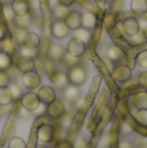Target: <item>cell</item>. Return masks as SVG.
Instances as JSON below:
<instances>
[{
  "instance_id": "cell-23",
  "label": "cell",
  "mask_w": 147,
  "mask_h": 148,
  "mask_svg": "<svg viewBox=\"0 0 147 148\" xmlns=\"http://www.w3.org/2000/svg\"><path fill=\"white\" fill-rule=\"evenodd\" d=\"M95 25H96V17L94 13L91 12L82 13V27L91 30V29L95 27Z\"/></svg>"
},
{
  "instance_id": "cell-16",
  "label": "cell",
  "mask_w": 147,
  "mask_h": 148,
  "mask_svg": "<svg viewBox=\"0 0 147 148\" xmlns=\"http://www.w3.org/2000/svg\"><path fill=\"white\" fill-rule=\"evenodd\" d=\"M10 8H12L14 16L30 13V3H29V0H13L10 3Z\"/></svg>"
},
{
  "instance_id": "cell-22",
  "label": "cell",
  "mask_w": 147,
  "mask_h": 148,
  "mask_svg": "<svg viewBox=\"0 0 147 148\" xmlns=\"http://www.w3.org/2000/svg\"><path fill=\"white\" fill-rule=\"evenodd\" d=\"M130 9L135 14H146L147 13V0H132Z\"/></svg>"
},
{
  "instance_id": "cell-27",
  "label": "cell",
  "mask_w": 147,
  "mask_h": 148,
  "mask_svg": "<svg viewBox=\"0 0 147 148\" xmlns=\"http://www.w3.org/2000/svg\"><path fill=\"white\" fill-rule=\"evenodd\" d=\"M13 64V60L10 55L5 53V52H0V70H5L7 72Z\"/></svg>"
},
{
  "instance_id": "cell-26",
  "label": "cell",
  "mask_w": 147,
  "mask_h": 148,
  "mask_svg": "<svg viewBox=\"0 0 147 148\" xmlns=\"http://www.w3.org/2000/svg\"><path fill=\"white\" fill-rule=\"evenodd\" d=\"M13 101L12 92L8 87H0V105H8Z\"/></svg>"
},
{
  "instance_id": "cell-11",
  "label": "cell",
  "mask_w": 147,
  "mask_h": 148,
  "mask_svg": "<svg viewBox=\"0 0 147 148\" xmlns=\"http://www.w3.org/2000/svg\"><path fill=\"white\" fill-rule=\"evenodd\" d=\"M55 135V129L54 126L51 125H42L38 127V131H36V136H38V140L43 144L51 143L52 139H54Z\"/></svg>"
},
{
  "instance_id": "cell-29",
  "label": "cell",
  "mask_w": 147,
  "mask_h": 148,
  "mask_svg": "<svg viewBox=\"0 0 147 148\" xmlns=\"http://www.w3.org/2000/svg\"><path fill=\"white\" fill-rule=\"evenodd\" d=\"M134 120L141 126H147V109H137L134 114Z\"/></svg>"
},
{
  "instance_id": "cell-45",
  "label": "cell",
  "mask_w": 147,
  "mask_h": 148,
  "mask_svg": "<svg viewBox=\"0 0 147 148\" xmlns=\"http://www.w3.org/2000/svg\"><path fill=\"white\" fill-rule=\"evenodd\" d=\"M143 35H145V38H146V40H147V26L145 27V30H143Z\"/></svg>"
},
{
  "instance_id": "cell-39",
  "label": "cell",
  "mask_w": 147,
  "mask_h": 148,
  "mask_svg": "<svg viewBox=\"0 0 147 148\" xmlns=\"http://www.w3.org/2000/svg\"><path fill=\"white\" fill-rule=\"evenodd\" d=\"M4 16H5V18H7L8 21L13 20V17H14V13H13L10 5H9V7H4Z\"/></svg>"
},
{
  "instance_id": "cell-15",
  "label": "cell",
  "mask_w": 147,
  "mask_h": 148,
  "mask_svg": "<svg viewBox=\"0 0 147 148\" xmlns=\"http://www.w3.org/2000/svg\"><path fill=\"white\" fill-rule=\"evenodd\" d=\"M21 44H22L23 47H26V48L38 49L39 46H41V36L36 33H34V31H26L25 36H23V40Z\"/></svg>"
},
{
  "instance_id": "cell-10",
  "label": "cell",
  "mask_w": 147,
  "mask_h": 148,
  "mask_svg": "<svg viewBox=\"0 0 147 148\" xmlns=\"http://www.w3.org/2000/svg\"><path fill=\"white\" fill-rule=\"evenodd\" d=\"M121 30L122 33L125 34L126 36H132L134 34H137L138 31L141 30V25H139V21L137 18H126L121 22Z\"/></svg>"
},
{
  "instance_id": "cell-35",
  "label": "cell",
  "mask_w": 147,
  "mask_h": 148,
  "mask_svg": "<svg viewBox=\"0 0 147 148\" xmlns=\"http://www.w3.org/2000/svg\"><path fill=\"white\" fill-rule=\"evenodd\" d=\"M20 55H22V56H29V57H35L36 49H30V48H26V47L22 46L20 49Z\"/></svg>"
},
{
  "instance_id": "cell-12",
  "label": "cell",
  "mask_w": 147,
  "mask_h": 148,
  "mask_svg": "<svg viewBox=\"0 0 147 148\" xmlns=\"http://www.w3.org/2000/svg\"><path fill=\"white\" fill-rule=\"evenodd\" d=\"M64 22L69 27V30H77V29L82 27V13L78 10H70L68 16L65 17Z\"/></svg>"
},
{
  "instance_id": "cell-13",
  "label": "cell",
  "mask_w": 147,
  "mask_h": 148,
  "mask_svg": "<svg viewBox=\"0 0 147 148\" xmlns=\"http://www.w3.org/2000/svg\"><path fill=\"white\" fill-rule=\"evenodd\" d=\"M49 79H51L54 87L60 88V90H64L65 87L69 84L67 73H63V72H60V70H57V69H55L54 72L49 74Z\"/></svg>"
},
{
  "instance_id": "cell-17",
  "label": "cell",
  "mask_w": 147,
  "mask_h": 148,
  "mask_svg": "<svg viewBox=\"0 0 147 148\" xmlns=\"http://www.w3.org/2000/svg\"><path fill=\"white\" fill-rule=\"evenodd\" d=\"M13 23H14V26L17 29L26 30V29L31 25V14L30 13H26V14L14 16V17H13Z\"/></svg>"
},
{
  "instance_id": "cell-37",
  "label": "cell",
  "mask_w": 147,
  "mask_h": 148,
  "mask_svg": "<svg viewBox=\"0 0 147 148\" xmlns=\"http://www.w3.org/2000/svg\"><path fill=\"white\" fill-rule=\"evenodd\" d=\"M25 34H26L25 30H22V29H17V31L14 33V38H13L16 40V43H22Z\"/></svg>"
},
{
  "instance_id": "cell-38",
  "label": "cell",
  "mask_w": 147,
  "mask_h": 148,
  "mask_svg": "<svg viewBox=\"0 0 147 148\" xmlns=\"http://www.w3.org/2000/svg\"><path fill=\"white\" fill-rule=\"evenodd\" d=\"M55 148H73V143L69 140H60L56 143Z\"/></svg>"
},
{
  "instance_id": "cell-43",
  "label": "cell",
  "mask_w": 147,
  "mask_h": 148,
  "mask_svg": "<svg viewBox=\"0 0 147 148\" xmlns=\"http://www.w3.org/2000/svg\"><path fill=\"white\" fill-rule=\"evenodd\" d=\"M138 133L143 136H147V126H141L139 125V127H138Z\"/></svg>"
},
{
  "instance_id": "cell-47",
  "label": "cell",
  "mask_w": 147,
  "mask_h": 148,
  "mask_svg": "<svg viewBox=\"0 0 147 148\" xmlns=\"http://www.w3.org/2000/svg\"><path fill=\"white\" fill-rule=\"evenodd\" d=\"M3 51V47H1V39H0V52Z\"/></svg>"
},
{
  "instance_id": "cell-40",
  "label": "cell",
  "mask_w": 147,
  "mask_h": 148,
  "mask_svg": "<svg viewBox=\"0 0 147 148\" xmlns=\"http://www.w3.org/2000/svg\"><path fill=\"white\" fill-rule=\"evenodd\" d=\"M87 142L85 140V139H78V140L74 142V144H73V148H87Z\"/></svg>"
},
{
  "instance_id": "cell-28",
  "label": "cell",
  "mask_w": 147,
  "mask_h": 148,
  "mask_svg": "<svg viewBox=\"0 0 147 148\" xmlns=\"http://www.w3.org/2000/svg\"><path fill=\"white\" fill-rule=\"evenodd\" d=\"M74 38H78L82 42L87 43L91 38V33H90V30H87V29L80 27V29H77V30H74Z\"/></svg>"
},
{
  "instance_id": "cell-5",
  "label": "cell",
  "mask_w": 147,
  "mask_h": 148,
  "mask_svg": "<svg viewBox=\"0 0 147 148\" xmlns=\"http://www.w3.org/2000/svg\"><path fill=\"white\" fill-rule=\"evenodd\" d=\"M36 95H38V99L41 101V104H44V105L51 104L52 101H55L57 99L56 91L51 86H41L38 88V91H36Z\"/></svg>"
},
{
  "instance_id": "cell-42",
  "label": "cell",
  "mask_w": 147,
  "mask_h": 148,
  "mask_svg": "<svg viewBox=\"0 0 147 148\" xmlns=\"http://www.w3.org/2000/svg\"><path fill=\"white\" fill-rule=\"evenodd\" d=\"M119 148H134V146L129 140H121L119 144Z\"/></svg>"
},
{
  "instance_id": "cell-44",
  "label": "cell",
  "mask_w": 147,
  "mask_h": 148,
  "mask_svg": "<svg viewBox=\"0 0 147 148\" xmlns=\"http://www.w3.org/2000/svg\"><path fill=\"white\" fill-rule=\"evenodd\" d=\"M4 38V30H3V27L0 26V39Z\"/></svg>"
},
{
  "instance_id": "cell-25",
  "label": "cell",
  "mask_w": 147,
  "mask_h": 148,
  "mask_svg": "<svg viewBox=\"0 0 147 148\" xmlns=\"http://www.w3.org/2000/svg\"><path fill=\"white\" fill-rule=\"evenodd\" d=\"M69 8L68 7H64V5H60L57 4L56 7L54 8V10H52V14H54L55 20H65V17L68 16V13H69Z\"/></svg>"
},
{
  "instance_id": "cell-2",
  "label": "cell",
  "mask_w": 147,
  "mask_h": 148,
  "mask_svg": "<svg viewBox=\"0 0 147 148\" xmlns=\"http://www.w3.org/2000/svg\"><path fill=\"white\" fill-rule=\"evenodd\" d=\"M21 81H22V86L25 88H27L29 91H34V90H38L41 87L42 77L38 72L33 70V72H29V73H23Z\"/></svg>"
},
{
  "instance_id": "cell-41",
  "label": "cell",
  "mask_w": 147,
  "mask_h": 148,
  "mask_svg": "<svg viewBox=\"0 0 147 148\" xmlns=\"http://www.w3.org/2000/svg\"><path fill=\"white\" fill-rule=\"evenodd\" d=\"M57 3H59L60 5H64V7H68V8H69L70 5L74 4L76 0H57Z\"/></svg>"
},
{
  "instance_id": "cell-1",
  "label": "cell",
  "mask_w": 147,
  "mask_h": 148,
  "mask_svg": "<svg viewBox=\"0 0 147 148\" xmlns=\"http://www.w3.org/2000/svg\"><path fill=\"white\" fill-rule=\"evenodd\" d=\"M67 75H68L69 84H73V86H81L87 79V72L81 65H76V66L68 69Z\"/></svg>"
},
{
  "instance_id": "cell-9",
  "label": "cell",
  "mask_w": 147,
  "mask_h": 148,
  "mask_svg": "<svg viewBox=\"0 0 147 148\" xmlns=\"http://www.w3.org/2000/svg\"><path fill=\"white\" fill-rule=\"evenodd\" d=\"M70 30L63 20H55L51 25V34L55 39H64L69 35Z\"/></svg>"
},
{
  "instance_id": "cell-48",
  "label": "cell",
  "mask_w": 147,
  "mask_h": 148,
  "mask_svg": "<svg viewBox=\"0 0 147 148\" xmlns=\"http://www.w3.org/2000/svg\"><path fill=\"white\" fill-rule=\"evenodd\" d=\"M36 148H47V147H44V146H39V147H36Z\"/></svg>"
},
{
  "instance_id": "cell-30",
  "label": "cell",
  "mask_w": 147,
  "mask_h": 148,
  "mask_svg": "<svg viewBox=\"0 0 147 148\" xmlns=\"http://www.w3.org/2000/svg\"><path fill=\"white\" fill-rule=\"evenodd\" d=\"M8 148H27V144H26V142L23 140L22 138H20V136H14V138H12L9 140Z\"/></svg>"
},
{
  "instance_id": "cell-19",
  "label": "cell",
  "mask_w": 147,
  "mask_h": 148,
  "mask_svg": "<svg viewBox=\"0 0 147 148\" xmlns=\"http://www.w3.org/2000/svg\"><path fill=\"white\" fill-rule=\"evenodd\" d=\"M135 109H147V91H139L133 97Z\"/></svg>"
},
{
  "instance_id": "cell-3",
  "label": "cell",
  "mask_w": 147,
  "mask_h": 148,
  "mask_svg": "<svg viewBox=\"0 0 147 148\" xmlns=\"http://www.w3.org/2000/svg\"><path fill=\"white\" fill-rule=\"evenodd\" d=\"M13 64L16 65L17 70L20 73H29V72H33L35 70V59L34 57H29V56H20L16 57V60L13 61Z\"/></svg>"
},
{
  "instance_id": "cell-31",
  "label": "cell",
  "mask_w": 147,
  "mask_h": 148,
  "mask_svg": "<svg viewBox=\"0 0 147 148\" xmlns=\"http://www.w3.org/2000/svg\"><path fill=\"white\" fill-rule=\"evenodd\" d=\"M130 43L133 44V46H141V44H143V43H146V38H145V35H143V31H138L137 34H134V35H132L130 36Z\"/></svg>"
},
{
  "instance_id": "cell-8",
  "label": "cell",
  "mask_w": 147,
  "mask_h": 148,
  "mask_svg": "<svg viewBox=\"0 0 147 148\" xmlns=\"http://www.w3.org/2000/svg\"><path fill=\"white\" fill-rule=\"evenodd\" d=\"M46 113L49 118L52 120H57V118H61L65 114V105L61 100H55L51 104L47 105L46 108Z\"/></svg>"
},
{
  "instance_id": "cell-20",
  "label": "cell",
  "mask_w": 147,
  "mask_h": 148,
  "mask_svg": "<svg viewBox=\"0 0 147 148\" xmlns=\"http://www.w3.org/2000/svg\"><path fill=\"white\" fill-rule=\"evenodd\" d=\"M107 57L111 60L112 62H120L124 59V52L121 51V48L117 46H111L107 51Z\"/></svg>"
},
{
  "instance_id": "cell-46",
  "label": "cell",
  "mask_w": 147,
  "mask_h": 148,
  "mask_svg": "<svg viewBox=\"0 0 147 148\" xmlns=\"http://www.w3.org/2000/svg\"><path fill=\"white\" fill-rule=\"evenodd\" d=\"M104 1H106V3H109V4H111V3H113L115 0H104Z\"/></svg>"
},
{
  "instance_id": "cell-14",
  "label": "cell",
  "mask_w": 147,
  "mask_h": 148,
  "mask_svg": "<svg viewBox=\"0 0 147 148\" xmlns=\"http://www.w3.org/2000/svg\"><path fill=\"white\" fill-rule=\"evenodd\" d=\"M65 52L67 51H65V48H64L63 44L52 43V44H49L47 55H48V59L51 60L52 62H57V61H61V59H63V56H64Z\"/></svg>"
},
{
  "instance_id": "cell-6",
  "label": "cell",
  "mask_w": 147,
  "mask_h": 148,
  "mask_svg": "<svg viewBox=\"0 0 147 148\" xmlns=\"http://www.w3.org/2000/svg\"><path fill=\"white\" fill-rule=\"evenodd\" d=\"M112 77L119 83H125L132 78V69L125 64H117L112 70Z\"/></svg>"
},
{
  "instance_id": "cell-18",
  "label": "cell",
  "mask_w": 147,
  "mask_h": 148,
  "mask_svg": "<svg viewBox=\"0 0 147 148\" xmlns=\"http://www.w3.org/2000/svg\"><path fill=\"white\" fill-rule=\"evenodd\" d=\"M63 91H64V99L70 103L76 101L81 95V91H80V88H78V86H73V84H68Z\"/></svg>"
},
{
  "instance_id": "cell-36",
  "label": "cell",
  "mask_w": 147,
  "mask_h": 148,
  "mask_svg": "<svg viewBox=\"0 0 147 148\" xmlns=\"http://www.w3.org/2000/svg\"><path fill=\"white\" fill-rule=\"evenodd\" d=\"M138 83H139V86H142L143 88L147 90V70H145V72H142L139 74V77H138Z\"/></svg>"
},
{
  "instance_id": "cell-4",
  "label": "cell",
  "mask_w": 147,
  "mask_h": 148,
  "mask_svg": "<svg viewBox=\"0 0 147 148\" xmlns=\"http://www.w3.org/2000/svg\"><path fill=\"white\" fill-rule=\"evenodd\" d=\"M21 104H22V108H25L29 112H34L39 108L41 105V101L38 99V95L34 91H27L25 94L21 95Z\"/></svg>"
},
{
  "instance_id": "cell-7",
  "label": "cell",
  "mask_w": 147,
  "mask_h": 148,
  "mask_svg": "<svg viewBox=\"0 0 147 148\" xmlns=\"http://www.w3.org/2000/svg\"><path fill=\"white\" fill-rule=\"evenodd\" d=\"M65 51H67L68 53H70L80 59L86 51V43L78 38H72L68 42L67 47H65Z\"/></svg>"
},
{
  "instance_id": "cell-34",
  "label": "cell",
  "mask_w": 147,
  "mask_h": 148,
  "mask_svg": "<svg viewBox=\"0 0 147 148\" xmlns=\"http://www.w3.org/2000/svg\"><path fill=\"white\" fill-rule=\"evenodd\" d=\"M10 83V78L5 70H0V87H8Z\"/></svg>"
},
{
  "instance_id": "cell-33",
  "label": "cell",
  "mask_w": 147,
  "mask_h": 148,
  "mask_svg": "<svg viewBox=\"0 0 147 148\" xmlns=\"http://www.w3.org/2000/svg\"><path fill=\"white\" fill-rule=\"evenodd\" d=\"M8 88H9L10 92H12L13 100L21 97V95H22V91H21V86H18L17 83H9V84H8Z\"/></svg>"
},
{
  "instance_id": "cell-24",
  "label": "cell",
  "mask_w": 147,
  "mask_h": 148,
  "mask_svg": "<svg viewBox=\"0 0 147 148\" xmlns=\"http://www.w3.org/2000/svg\"><path fill=\"white\" fill-rule=\"evenodd\" d=\"M61 62L65 68L70 69V68L76 66V65H80V59L76 57V56H73V55H70V53H68V52H65L64 56H63V59H61Z\"/></svg>"
},
{
  "instance_id": "cell-21",
  "label": "cell",
  "mask_w": 147,
  "mask_h": 148,
  "mask_svg": "<svg viewBox=\"0 0 147 148\" xmlns=\"http://www.w3.org/2000/svg\"><path fill=\"white\" fill-rule=\"evenodd\" d=\"M1 47H3V52L8 55H12L16 52L17 49V43L13 38H9V36H4L1 39Z\"/></svg>"
},
{
  "instance_id": "cell-32",
  "label": "cell",
  "mask_w": 147,
  "mask_h": 148,
  "mask_svg": "<svg viewBox=\"0 0 147 148\" xmlns=\"http://www.w3.org/2000/svg\"><path fill=\"white\" fill-rule=\"evenodd\" d=\"M135 61H137V64L139 65L141 68H143V69H147V49H146V51L139 52V53L137 55V57H135Z\"/></svg>"
}]
</instances>
